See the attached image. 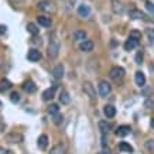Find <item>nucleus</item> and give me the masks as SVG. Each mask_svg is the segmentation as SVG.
I'll use <instances>...</instances> for the list:
<instances>
[{"label":"nucleus","mask_w":154,"mask_h":154,"mask_svg":"<svg viewBox=\"0 0 154 154\" xmlns=\"http://www.w3.org/2000/svg\"><path fill=\"white\" fill-rule=\"evenodd\" d=\"M58 52H59V40L54 35L51 40H50V45H48V55L50 58H57Z\"/></svg>","instance_id":"1"},{"label":"nucleus","mask_w":154,"mask_h":154,"mask_svg":"<svg viewBox=\"0 0 154 154\" xmlns=\"http://www.w3.org/2000/svg\"><path fill=\"white\" fill-rule=\"evenodd\" d=\"M110 79H113V81H119V79H122L124 77V69H123L122 67H113L112 69H110V74H109Z\"/></svg>","instance_id":"2"},{"label":"nucleus","mask_w":154,"mask_h":154,"mask_svg":"<svg viewBox=\"0 0 154 154\" xmlns=\"http://www.w3.org/2000/svg\"><path fill=\"white\" fill-rule=\"evenodd\" d=\"M82 88H84V92L90 98V99H92V100H95V99H96V90H95L93 85L90 84V82H85Z\"/></svg>","instance_id":"3"},{"label":"nucleus","mask_w":154,"mask_h":154,"mask_svg":"<svg viewBox=\"0 0 154 154\" xmlns=\"http://www.w3.org/2000/svg\"><path fill=\"white\" fill-rule=\"evenodd\" d=\"M139 45V38H134V37H129V40L124 43V50L126 51H132V50H134L136 47Z\"/></svg>","instance_id":"4"},{"label":"nucleus","mask_w":154,"mask_h":154,"mask_svg":"<svg viewBox=\"0 0 154 154\" xmlns=\"http://www.w3.org/2000/svg\"><path fill=\"white\" fill-rule=\"evenodd\" d=\"M110 90H112V88H110V85L108 84V82H105V81H102L100 84H99V95L100 96H108L110 93Z\"/></svg>","instance_id":"5"},{"label":"nucleus","mask_w":154,"mask_h":154,"mask_svg":"<svg viewBox=\"0 0 154 154\" xmlns=\"http://www.w3.org/2000/svg\"><path fill=\"white\" fill-rule=\"evenodd\" d=\"M27 58H28V61H31V62H37L41 59V52L38 50H35V48H31L28 54H27Z\"/></svg>","instance_id":"6"},{"label":"nucleus","mask_w":154,"mask_h":154,"mask_svg":"<svg viewBox=\"0 0 154 154\" xmlns=\"http://www.w3.org/2000/svg\"><path fill=\"white\" fill-rule=\"evenodd\" d=\"M132 133V127L130 126H119L116 130V136L117 137H126Z\"/></svg>","instance_id":"7"},{"label":"nucleus","mask_w":154,"mask_h":154,"mask_svg":"<svg viewBox=\"0 0 154 154\" xmlns=\"http://www.w3.org/2000/svg\"><path fill=\"white\" fill-rule=\"evenodd\" d=\"M112 9L116 14H123V12H124V6L119 0H112Z\"/></svg>","instance_id":"8"},{"label":"nucleus","mask_w":154,"mask_h":154,"mask_svg":"<svg viewBox=\"0 0 154 154\" xmlns=\"http://www.w3.org/2000/svg\"><path fill=\"white\" fill-rule=\"evenodd\" d=\"M40 10H43V12H55V7H54V4H52L51 1H41L38 4Z\"/></svg>","instance_id":"9"},{"label":"nucleus","mask_w":154,"mask_h":154,"mask_svg":"<svg viewBox=\"0 0 154 154\" xmlns=\"http://www.w3.org/2000/svg\"><path fill=\"white\" fill-rule=\"evenodd\" d=\"M79 48H81V51L84 52H89L93 50V43L92 41H89V40H84L82 43H81V45H79Z\"/></svg>","instance_id":"10"},{"label":"nucleus","mask_w":154,"mask_h":154,"mask_svg":"<svg viewBox=\"0 0 154 154\" xmlns=\"http://www.w3.org/2000/svg\"><path fill=\"white\" fill-rule=\"evenodd\" d=\"M54 95H55V86L45 89L44 92H43V99H44V100H52Z\"/></svg>","instance_id":"11"},{"label":"nucleus","mask_w":154,"mask_h":154,"mask_svg":"<svg viewBox=\"0 0 154 154\" xmlns=\"http://www.w3.org/2000/svg\"><path fill=\"white\" fill-rule=\"evenodd\" d=\"M134 79H136V84L139 85L140 88H143L144 84H146V77H144V74H143L141 71H137V72H136Z\"/></svg>","instance_id":"12"},{"label":"nucleus","mask_w":154,"mask_h":154,"mask_svg":"<svg viewBox=\"0 0 154 154\" xmlns=\"http://www.w3.org/2000/svg\"><path fill=\"white\" fill-rule=\"evenodd\" d=\"M52 77L55 79H61L64 77V67L62 65H57L54 69H52Z\"/></svg>","instance_id":"13"},{"label":"nucleus","mask_w":154,"mask_h":154,"mask_svg":"<svg viewBox=\"0 0 154 154\" xmlns=\"http://www.w3.org/2000/svg\"><path fill=\"white\" fill-rule=\"evenodd\" d=\"M50 154H67V147L65 144H57L51 148Z\"/></svg>","instance_id":"14"},{"label":"nucleus","mask_w":154,"mask_h":154,"mask_svg":"<svg viewBox=\"0 0 154 154\" xmlns=\"http://www.w3.org/2000/svg\"><path fill=\"white\" fill-rule=\"evenodd\" d=\"M89 13H90L89 6H86V4H81V6L78 7V14H79L81 17H88Z\"/></svg>","instance_id":"15"},{"label":"nucleus","mask_w":154,"mask_h":154,"mask_svg":"<svg viewBox=\"0 0 154 154\" xmlns=\"http://www.w3.org/2000/svg\"><path fill=\"white\" fill-rule=\"evenodd\" d=\"M103 113H105V116H106L108 119H109V117H113V116L116 115L115 106H112V105H106L105 109H103Z\"/></svg>","instance_id":"16"},{"label":"nucleus","mask_w":154,"mask_h":154,"mask_svg":"<svg viewBox=\"0 0 154 154\" xmlns=\"http://www.w3.org/2000/svg\"><path fill=\"white\" fill-rule=\"evenodd\" d=\"M23 89L26 90L27 93H33V92H35L37 86H35V84H34L33 81H27L26 84L23 85Z\"/></svg>","instance_id":"17"},{"label":"nucleus","mask_w":154,"mask_h":154,"mask_svg":"<svg viewBox=\"0 0 154 154\" xmlns=\"http://www.w3.org/2000/svg\"><path fill=\"white\" fill-rule=\"evenodd\" d=\"M12 86H13V85H12V82H10L9 79H1V81H0V92H6V90H9Z\"/></svg>","instance_id":"18"},{"label":"nucleus","mask_w":154,"mask_h":154,"mask_svg":"<svg viewBox=\"0 0 154 154\" xmlns=\"http://www.w3.org/2000/svg\"><path fill=\"white\" fill-rule=\"evenodd\" d=\"M37 21H38L40 26H43V27H51V20L48 19V17L38 16V17H37Z\"/></svg>","instance_id":"19"},{"label":"nucleus","mask_w":154,"mask_h":154,"mask_svg":"<svg viewBox=\"0 0 154 154\" xmlns=\"http://www.w3.org/2000/svg\"><path fill=\"white\" fill-rule=\"evenodd\" d=\"M6 139L10 141V143H20V141L23 140V136L17 134V133H13V134H7Z\"/></svg>","instance_id":"20"},{"label":"nucleus","mask_w":154,"mask_h":154,"mask_svg":"<svg viewBox=\"0 0 154 154\" xmlns=\"http://www.w3.org/2000/svg\"><path fill=\"white\" fill-rule=\"evenodd\" d=\"M112 129V124L108 122H99V130L102 132V134H106L109 133V130Z\"/></svg>","instance_id":"21"},{"label":"nucleus","mask_w":154,"mask_h":154,"mask_svg":"<svg viewBox=\"0 0 154 154\" xmlns=\"http://www.w3.org/2000/svg\"><path fill=\"white\" fill-rule=\"evenodd\" d=\"M74 40H77V41H84L86 40V33L82 31V30H77V31H74Z\"/></svg>","instance_id":"22"},{"label":"nucleus","mask_w":154,"mask_h":154,"mask_svg":"<svg viewBox=\"0 0 154 154\" xmlns=\"http://www.w3.org/2000/svg\"><path fill=\"white\" fill-rule=\"evenodd\" d=\"M47 146H48V137L45 134L40 136L38 137V147L44 150V148H47Z\"/></svg>","instance_id":"23"},{"label":"nucleus","mask_w":154,"mask_h":154,"mask_svg":"<svg viewBox=\"0 0 154 154\" xmlns=\"http://www.w3.org/2000/svg\"><path fill=\"white\" fill-rule=\"evenodd\" d=\"M59 100H61V103L62 105H68V103L71 102V98H69V93L68 92H61V95H59Z\"/></svg>","instance_id":"24"},{"label":"nucleus","mask_w":154,"mask_h":154,"mask_svg":"<svg viewBox=\"0 0 154 154\" xmlns=\"http://www.w3.org/2000/svg\"><path fill=\"white\" fill-rule=\"evenodd\" d=\"M130 17L133 20H140V19H144V14L141 13L140 10H132L130 12Z\"/></svg>","instance_id":"25"},{"label":"nucleus","mask_w":154,"mask_h":154,"mask_svg":"<svg viewBox=\"0 0 154 154\" xmlns=\"http://www.w3.org/2000/svg\"><path fill=\"white\" fill-rule=\"evenodd\" d=\"M27 31L30 33L31 35H37V34H38V28H37V26H35L34 23H28V26H27Z\"/></svg>","instance_id":"26"},{"label":"nucleus","mask_w":154,"mask_h":154,"mask_svg":"<svg viewBox=\"0 0 154 154\" xmlns=\"http://www.w3.org/2000/svg\"><path fill=\"white\" fill-rule=\"evenodd\" d=\"M119 148H120L122 151H126V153H133V147H132L130 144H127L126 141H122L120 146H119Z\"/></svg>","instance_id":"27"},{"label":"nucleus","mask_w":154,"mask_h":154,"mask_svg":"<svg viewBox=\"0 0 154 154\" xmlns=\"http://www.w3.org/2000/svg\"><path fill=\"white\" fill-rule=\"evenodd\" d=\"M48 113H50L51 116L59 113V108H58V105H51V106L48 108Z\"/></svg>","instance_id":"28"},{"label":"nucleus","mask_w":154,"mask_h":154,"mask_svg":"<svg viewBox=\"0 0 154 154\" xmlns=\"http://www.w3.org/2000/svg\"><path fill=\"white\" fill-rule=\"evenodd\" d=\"M54 123L57 124V126H59L61 123H62V120H64V117H62V115H59V113H57V115H54Z\"/></svg>","instance_id":"29"},{"label":"nucleus","mask_w":154,"mask_h":154,"mask_svg":"<svg viewBox=\"0 0 154 154\" xmlns=\"http://www.w3.org/2000/svg\"><path fill=\"white\" fill-rule=\"evenodd\" d=\"M10 100L13 103H19L20 102V95L17 93V92H13L12 95H10Z\"/></svg>","instance_id":"30"},{"label":"nucleus","mask_w":154,"mask_h":154,"mask_svg":"<svg viewBox=\"0 0 154 154\" xmlns=\"http://www.w3.org/2000/svg\"><path fill=\"white\" fill-rule=\"evenodd\" d=\"M146 9L150 12V14H153V17H154V4L151 1H147V3H146Z\"/></svg>","instance_id":"31"},{"label":"nucleus","mask_w":154,"mask_h":154,"mask_svg":"<svg viewBox=\"0 0 154 154\" xmlns=\"http://www.w3.org/2000/svg\"><path fill=\"white\" fill-rule=\"evenodd\" d=\"M141 61H143V51H139L137 52V55H136V64H141Z\"/></svg>","instance_id":"32"},{"label":"nucleus","mask_w":154,"mask_h":154,"mask_svg":"<svg viewBox=\"0 0 154 154\" xmlns=\"http://www.w3.org/2000/svg\"><path fill=\"white\" fill-rule=\"evenodd\" d=\"M153 105H154V102L151 100V99H147V100L144 102V106H146L147 109H151V108H153Z\"/></svg>","instance_id":"33"},{"label":"nucleus","mask_w":154,"mask_h":154,"mask_svg":"<svg viewBox=\"0 0 154 154\" xmlns=\"http://www.w3.org/2000/svg\"><path fill=\"white\" fill-rule=\"evenodd\" d=\"M147 35H148V38L150 40H154V28H150V30H148Z\"/></svg>","instance_id":"34"},{"label":"nucleus","mask_w":154,"mask_h":154,"mask_svg":"<svg viewBox=\"0 0 154 154\" xmlns=\"http://www.w3.org/2000/svg\"><path fill=\"white\" fill-rule=\"evenodd\" d=\"M130 35H132V37H134V38L140 40V33H139V31H132V33H130Z\"/></svg>","instance_id":"35"},{"label":"nucleus","mask_w":154,"mask_h":154,"mask_svg":"<svg viewBox=\"0 0 154 154\" xmlns=\"http://www.w3.org/2000/svg\"><path fill=\"white\" fill-rule=\"evenodd\" d=\"M6 31H7V27L0 24V34H6Z\"/></svg>","instance_id":"36"},{"label":"nucleus","mask_w":154,"mask_h":154,"mask_svg":"<svg viewBox=\"0 0 154 154\" xmlns=\"http://www.w3.org/2000/svg\"><path fill=\"white\" fill-rule=\"evenodd\" d=\"M0 154H12L9 150H4V148H0Z\"/></svg>","instance_id":"37"},{"label":"nucleus","mask_w":154,"mask_h":154,"mask_svg":"<svg viewBox=\"0 0 154 154\" xmlns=\"http://www.w3.org/2000/svg\"><path fill=\"white\" fill-rule=\"evenodd\" d=\"M98 154H110V150L108 148V150H105V151H102V153H98Z\"/></svg>","instance_id":"38"},{"label":"nucleus","mask_w":154,"mask_h":154,"mask_svg":"<svg viewBox=\"0 0 154 154\" xmlns=\"http://www.w3.org/2000/svg\"><path fill=\"white\" fill-rule=\"evenodd\" d=\"M151 127L154 129V119H153V120H151Z\"/></svg>","instance_id":"39"},{"label":"nucleus","mask_w":154,"mask_h":154,"mask_svg":"<svg viewBox=\"0 0 154 154\" xmlns=\"http://www.w3.org/2000/svg\"><path fill=\"white\" fill-rule=\"evenodd\" d=\"M0 109H1V103H0Z\"/></svg>","instance_id":"40"}]
</instances>
